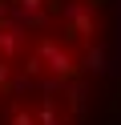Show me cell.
<instances>
[{"label": "cell", "instance_id": "1", "mask_svg": "<svg viewBox=\"0 0 121 125\" xmlns=\"http://www.w3.org/2000/svg\"><path fill=\"white\" fill-rule=\"evenodd\" d=\"M28 49H32V32H28L16 16H0V57L16 65Z\"/></svg>", "mask_w": 121, "mask_h": 125}, {"label": "cell", "instance_id": "3", "mask_svg": "<svg viewBox=\"0 0 121 125\" xmlns=\"http://www.w3.org/2000/svg\"><path fill=\"white\" fill-rule=\"evenodd\" d=\"M12 77H16V65L0 57V97H12Z\"/></svg>", "mask_w": 121, "mask_h": 125}, {"label": "cell", "instance_id": "2", "mask_svg": "<svg viewBox=\"0 0 121 125\" xmlns=\"http://www.w3.org/2000/svg\"><path fill=\"white\" fill-rule=\"evenodd\" d=\"M105 65H109V52L101 49V44H81V73L85 77H101L105 73Z\"/></svg>", "mask_w": 121, "mask_h": 125}]
</instances>
